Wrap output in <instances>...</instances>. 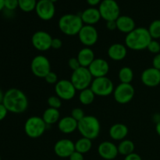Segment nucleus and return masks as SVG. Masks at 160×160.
I'll return each mask as SVG.
<instances>
[{"mask_svg": "<svg viewBox=\"0 0 160 160\" xmlns=\"http://www.w3.org/2000/svg\"><path fill=\"white\" fill-rule=\"evenodd\" d=\"M78 122L73 118L71 116H67L62 118L58 122V129L61 133L65 134H70L78 130Z\"/></svg>", "mask_w": 160, "mask_h": 160, "instance_id": "412c9836", "label": "nucleus"}, {"mask_svg": "<svg viewBox=\"0 0 160 160\" xmlns=\"http://www.w3.org/2000/svg\"><path fill=\"white\" fill-rule=\"evenodd\" d=\"M86 1L91 7H95L96 6H99L102 0H86Z\"/></svg>", "mask_w": 160, "mask_h": 160, "instance_id": "c03bdc74", "label": "nucleus"}, {"mask_svg": "<svg viewBox=\"0 0 160 160\" xmlns=\"http://www.w3.org/2000/svg\"><path fill=\"white\" fill-rule=\"evenodd\" d=\"M92 148V140L86 138H81L75 142V151L81 153V154H85L88 153Z\"/></svg>", "mask_w": 160, "mask_h": 160, "instance_id": "a878e982", "label": "nucleus"}, {"mask_svg": "<svg viewBox=\"0 0 160 160\" xmlns=\"http://www.w3.org/2000/svg\"><path fill=\"white\" fill-rule=\"evenodd\" d=\"M19 8L23 12H30L35 10L37 6V0H18Z\"/></svg>", "mask_w": 160, "mask_h": 160, "instance_id": "c756f323", "label": "nucleus"}, {"mask_svg": "<svg viewBox=\"0 0 160 160\" xmlns=\"http://www.w3.org/2000/svg\"><path fill=\"white\" fill-rule=\"evenodd\" d=\"M62 100L59 98L57 95H52V96L48 97L47 103L48 105V107L59 109L62 106Z\"/></svg>", "mask_w": 160, "mask_h": 160, "instance_id": "2f4dec72", "label": "nucleus"}, {"mask_svg": "<svg viewBox=\"0 0 160 160\" xmlns=\"http://www.w3.org/2000/svg\"><path fill=\"white\" fill-rule=\"evenodd\" d=\"M69 160H84V155L78 152L74 151L71 154V156L69 157Z\"/></svg>", "mask_w": 160, "mask_h": 160, "instance_id": "58836bf2", "label": "nucleus"}, {"mask_svg": "<svg viewBox=\"0 0 160 160\" xmlns=\"http://www.w3.org/2000/svg\"><path fill=\"white\" fill-rule=\"evenodd\" d=\"M135 93L134 88L131 84L120 83L115 87L113 91V98L119 104H127L133 99Z\"/></svg>", "mask_w": 160, "mask_h": 160, "instance_id": "9d476101", "label": "nucleus"}, {"mask_svg": "<svg viewBox=\"0 0 160 160\" xmlns=\"http://www.w3.org/2000/svg\"><path fill=\"white\" fill-rule=\"evenodd\" d=\"M74 151L75 143L70 139H60L54 145L55 154L62 159L69 158Z\"/></svg>", "mask_w": 160, "mask_h": 160, "instance_id": "2eb2a0df", "label": "nucleus"}, {"mask_svg": "<svg viewBox=\"0 0 160 160\" xmlns=\"http://www.w3.org/2000/svg\"><path fill=\"white\" fill-rule=\"evenodd\" d=\"M109 59L113 61H121L126 58L128 54V48L121 43L112 44L107 51Z\"/></svg>", "mask_w": 160, "mask_h": 160, "instance_id": "6ab92c4d", "label": "nucleus"}, {"mask_svg": "<svg viewBox=\"0 0 160 160\" xmlns=\"http://www.w3.org/2000/svg\"><path fill=\"white\" fill-rule=\"evenodd\" d=\"M90 88L95 96L100 97H106L112 95L115 88L112 81L107 77L94 78Z\"/></svg>", "mask_w": 160, "mask_h": 160, "instance_id": "0eeeda50", "label": "nucleus"}, {"mask_svg": "<svg viewBox=\"0 0 160 160\" xmlns=\"http://www.w3.org/2000/svg\"><path fill=\"white\" fill-rule=\"evenodd\" d=\"M152 67L160 70V53L156 54L152 59Z\"/></svg>", "mask_w": 160, "mask_h": 160, "instance_id": "ea45409f", "label": "nucleus"}, {"mask_svg": "<svg viewBox=\"0 0 160 160\" xmlns=\"http://www.w3.org/2000/svg\"><path fill=\"white\" fill-rule=\"evenodd\" d=\"M42 117L47 126L53 125L56 123H58L59 120H60V112H59V109L48 107V109L44 111Z\"/></svg>", "mask_w": 160, "mask_h": 160, "instance_id": "393cba45", "label": "nucleus"}, {"mask_svg": "<svg viewBox=\"0 0 160 160\" xmlns=\"http://www.w3.org/2000/svg\"><path fill=\"white\" fill-rule=\"evenodd\" d=\"M80 16L84 24L92 25V26L96 24L102 19L99 10L98 8L95 7L87 8L81 12Z\"/></svg>", "mask_w": 160, "mask_h": 160, "instance_id": "aec40b11", "label": "nucleus"}, {"mask_svg": "<svg viewBox=\"0 0 160 160\" xmlns=\"http://www.w3.org/2000/svg\"><path fill=\"white\" fill-rule=\"evenodd\" d=\"M102 19L106 21L117 20L120 16V9L116 0H102L98 6Z\"/></svg>", "mask_w": 160, "mask_h": 160, "instance_id": "6e6552de", "label": "nucleus"}, {"mask_svg": "<svg viewBox=\"0 0 160 160\" xmlns=\"http://www.w3.org/2000/svg\"><path fill=\"white\" fill-rule=\"evenodd\" d=\"M95 98V95L91 88L84 89L82 91H80L79 94V101L84 106H88L91 105L94 102Z\"/></svg>", "mask_w": 160, "mask_h": 160, "instance_id": "c85d7f7f", "label": "nucleus"}, {"mask_svg": "<svg viewBox=\"0 0 160 160\" xmlns=\"http://www.w3.org/2000/svg\"><path fill=\"white\" fill-rule=\"evenodd\" d=\"M62 42L60 38H52V41L51 48L58 50L59 49V48H62Z\"/></svg>", "mask_w": 160, "mask_h": 160, "instance_id": "4c0bfd02", "label": "nucleus"}, {"mask_svg": "<svg viewBox=\"0 0 160 160\" xmlns=\"http://www.w3.org/2000/svg\"><path fill=\"white\" fill-rule=\"evenodd\" d=\"M117 30L123 34H129L136 28L135 21L129 16H120L116 20Z\"/></svg>", "mask_w": 160, "mask_h": 160, "instance_id": "4be33fe9", "label": "nucleus"}, {"mask_svg": "<svg viewBox=\"0 0 160 160\" xmlns=\"http://www.w3.org/2000/svg\"><path fill=\"white\" fill-rule=\"evenodd\" d=\"M78 131L82 137L94 140L98 137L101 131V124L97 117L94 116H85L78 122Z\"/></svg>", "mask_w": 160, "mask_h": 160, "instance_id": "20e7f679", "label": "nucleus"}, {"mask_svg": "<svg viewBox=\"0 0 160 160\" xmlns=\"http://www.w3.org/2000/svg\"><path fill=\"white\" fill-rule=\"evenodd\" d=\"M31 70L33 74L38 78H45L51 70V63L47 57L38 55L33 58L31 62Z\"/></svg>", "mask_w": 160, "mask_h": 160, "instance_id": "1a4fd4ad", "label": "nucleus"}, {"mask_svg": "<svg viewBox=\"0 0 160 160\" xmlns=\"http://www.w3.org/2000/svg\"><path fill=\"white\" fill-rule=\"evenodd\" d=\"M5 9V0H0V12Z\"/></svg>", "mask_w": 160, "mask_h": 160, "instance_id": "de8ad7c7", "label": "nucleus"}, {"mask_svg": "<svg viewBox=\"0 0 160 160\" xmlns=\"http://www.w3.org/2000/svg\"><path fill=\"white\" fill-rule=\"evenodd\" d=\"M156 133L158 134V135H159L160 137V120L157 122V123H156Z\"/></svg>", "mask_w": 160, "mask_h": 160, "instance_id": "a18cd8bd", "label": "nucleus"}, {"mask_svg": "<svg viewBox=\"0 0 160 160\" xmlns=\"http://www.w3.org/2000/svg\"><path fill=\"white\" fill-rule=\"evenodd\" d=\"M55 92L56 95L64 101H69L74 98L76 95L77 89L72 84L70 80H59L55 84Z\"/></svg>", "mask_w": 160, "mask_h": 160, "instance_id": "9b49d317", "label": "nucleus"}, {"mask_svg": "<svg viewBox=\"0 0 160 160\" xmlns=\"http://www.w3.org/2000/svg\"><path fill=\"white\" fill-rule=\"evenodd\" d=\"M152 38L157 40L160 38V20H155L150 23L148 28Z\"/></svg>", "mask_w": 160, "mask_h": 160, "instance_id": "7c9ffc66", "label": "nucleus"}, {"mask_svg": "<svg viewBox=\"0 0 160 160\" xmlns=\"http://www.w3.org/2000/svg\"><path fill=\"white\" fill-rule=\"evenodd\" d=\"M78 35L81 43H82V45L85 47L89 48L95 45L98 39V31L92 25L84 24Z\"/></svg>", "mask_w": 160, "mask_h": 160, "instance_id": "ddd939ff", "label": "nucleus"}, {"mask_svg": "<svg viewBox=\"0 0 160 160\" xmlns=\"http://www.w3.org/2000/svg\"><path fill=\"white\" fill-rule=\"evenodd\" d=\"M93 79L88 69L82 67L73 71L70 77V81L77 91H82L90 88Z\"/></svg>", "mask_w": 160, "mask_h": 160, "instance_id": "423d86ee", "label": "nucleus"}, {"mask_svg": "<svg viewBox=\"0 0 160 160\" xmlns=\"http://www.w3.org/2000/svg\"><path fill=\"white\" fill-rule=\"evenodd\" d=\"M93 78L106 77L109 71V64L102 58H97L88 67Z\"/></svg>", "mask_w": 160, "mask_h": 160, "instance_id": "dca6fc26", "label": "nucleus"}, {"mask_svg": "<svg viewBox=\"0 0 160 160\" xmlns=\"http://www.w3.org/2000/svg\"><path fill=\"white\" fill-rule=\"evenodd\" d=\"M18 7V0H5V9L6 10L14 11Z\"/></svg>", "mask_w": 160, "mask_h": 160, "instance_id": "f704fd0d", "label": "nucleus"}, {"mask_svg": "<svg viewBox=\"0 0 160 160\" xmlns=\"http://www.w3.org/2000/svg\"><path fill=\"white\" fill-rule=\"evenodd\" d=\"M2 104L8 112L21 114L28 108V98L23 92L18 88H10L5 92Z\"/></svg>", "mask_w": 160, "mask_h": 160, "instance_id": "f257e3e1", "label": "nucleus"}, {"mask_svg": "<svg viewBox=\"0 0 160 160\" xmlns=\"http://www.w3.org/2000/svg\"><path fill=\"white\" fill-rule=\"evenodd\" d=\"M118 78L120 81V83L131 84L133 79H134V72L131 67H123L119 70Z\"/></svg>", "mask_w": 160, "mask_h": 160, "instance_id": "cd10ccee", "label": "nucleus"}, {"mask_svg": "<svg viewBox=\"0 0 160 160\" xmlns=\"http://www.w3.org/2000/svg\"><path fill=\"white\" fill-rule=\"evenodd\" d=\"M35 12L38 17L44 21L51 20L56 13L55 3L49 0H38L35 8Z\"/></svg>", "mask_w": 160, "mask_h": 160, "instance_id": "4468645a", "label": "nucleus"}, {"mask_svg": "<svg viewBox=\"0 0 160 160\" xmlns=\"http://www.w3.org/2000/svg\"><path fill=\"white\" fill-rule=\"evenodd\" d=\"M141 81L147 87H156L160 84V70L154 67L145 69L141 75Z\"/></svg>", "mask_w": 160, "mask_h": 160, "instance_id": "f3484780", "label": "nucleus"}, {"mask_svg": "<svg viewBox=\"0 0 160 160\" xmlns=\"http://www.w3.org/2000/svg\"><path fill=\"white\" fill-rule=\"evenodd\" d=\"M106 28H107L109 31H113L117 29V23H116V20H110V21H106Z\"/></svg>", "mask_w": 160, "mask_h": 160, "instance_id": "79ce46f5", "label": "nucleus"}, {"mask_svg": "<svg viewBox=\"0 0 160 160\" xmlns=\"http://www.w3.org/2000/svg\"><path fill=\"white\" fill-rule=\"evenodd\" d=\"M47 124L42 117L33 116L29 117L24 123V132L30 138L36 139L42 137L45 132Z\"/></svg>", "mask_w": 160, "mask_h": 160, "instance_id": "39448f33", "label": "nucleus"}, {"mask_svg": "<svg viewBox=\"0 0 160 160\" xmlns=\"http://www.w3.org/2000/svg\"><path fill=\"white\" fill-rule=\"evenodd\" d=\"M109 137L114 141L124 140L128 134V128L121 123H114L110 127L109 131Z\"/></svg>", "mask_w": 160, "mask_h": 160, "instance_id": "5701e85b", "label": "nucleus"}, {"mask_svg": "<svg viewBox=\"0 0 160 160\" xmlns=\"http://www.w3.org/2000/svg\"><path fill=\"white\" fill-rule=\"evenodd\" d=\"M124 160H142V157L137 153H131L128 156H125Z\"/></svg>", "mask_w": 160, "mask_h": 160, "instance_id": "37998d69", "label": "nucleus"}, {"mask_svg": "<svg viewBox=\"0 0 160 160\" xmlns=\"http://www.w3.org/2000/svg\"><path fill=\"white\" fill-rule=\"evenodd\" d=\"M4 95H5V92H3V91L0 88V104H2V103L3 102Z\"/></svg>", "mask_w": 160, "mask_h": 160, "instance_id": "49530a36", "label": "nucleus"}, {"mask_svg": "<svg viewBox=\"0 0 160 160\" xmlns=\"http://www.w3.org/2000/svg\"><path fill=\"white\" fill-rule=\"evenodd\" d=\"M8 112H8L7 109L5 107L4 105H3L2 103L0 104V121H2V120H3L6 118Z\"/></svg>", "mask_w": 160, "mask_h": 160, "instance_id": "a19ab883", "label": "nucleus"}, {"mask_svg": "<svg viewBox=\"0 0 160 160\" xmlns=\"http://www.w3.org/2000/svg\"><path fill=\"white\" fill-rule=\"evenodd\" d=\"M0 160H2V158H1V156H0Z\"/></svg>", "mask_w": 160, "mask_h": 160, "instance_id": "8fccbe9b", "label": "nucleus"}, {"mask_svg": "<svg viewBox=\"0 0 160 160\" xmlns=\"http://www.w3.org/2000/svg\"><path fill=\"white\" fill-rule=\"evenodd\" d=\"M68 66L70 69H71L73 71L78 70V68L81 67V65H80V62L78 61V58L77 57H72L70 58L68 60Z\"/></svg>", "mask_w": 160, "mask_h": 160, "instance_id": "e433bc0d", "label": "nucleus"}, {"mask_svg": "<svg viewBox=\"0 0 160 160\" xmlns=\"http://www.w3.org/2000/svg\"><path fill=\"white\" fill-rule=\"evenodd\" d=\"M84 25L81 16L78 14H64L58 21L59 31L67 36L78 35Z\"/></svg>", "mask_w": 160, "mask_h": 160, "instance_id": "7ed1b4c3", "label": "nucleus"}, {"mask_svg": "<svg viewBox=\"0 0 160 160\" xmlns=\"http://www.w3.org/2000/svg\"><path fill=\"white\" fill-rule=\"evenodd\" d=\"M70 116H71L74 120H76L77 121L79 122L80 120H82L86 115L84 114V110H83L81 108H74V109H72L71 115Z\"/></svg>", "mask_w": 160, "mask_h": 160, "instance_id": "72a5a7b5", "label": "nucleus"}, {"mask_svg": "<svg viewBox=\"0 0 160 160\" xmlns=\"http://www.w3.org/2000/svg\"><path fill=\"white\" fill-rule=\"evenodd\" d=\"M152 40L148 28H136L125 37V45L133 51L147 49L148 45Z\"/></svg>", "mask_w": 160, "mask_h": 160, "instance_id": "f03ea898", "label": "nucleus"}, {"mask_svg": "<svg viewBox=\"0 0 160 160\" xmlns=\"http://www.w3.org/2000/svg\"><path fill=\"white\" fill-rule=\"evenodd\" d=\"M49 1H51L52 2H53V3H55V2H56L58 1V0H49Z\"/></svg>", "mask_w": 160, "mask_h": 160, "instance_id": "09e8293b", "label": "nucleus"}, {"mask_svg": "<svg viewBox=\"0 0 160 160\" xmlns=\"http://www.w3.org/2000/svg\"><path fill=\"white\" fill-rule=\"evenodd\" d=\"M98 153L100 157L106 160H112L117 157L118 148L112 142L105 141L101 142L98 147Z\"/></svg>", "mask_w": 160, "mask_h": 160, "instance_id": "a211bd4d", "label": "nucleus"}, {"mask_svg": "<svg viewBox=\"0 0 160 160\" xmlns=\"http://www.w3.org/2000/svg\"><path fill=\"white\" fill-rule=\"evenodd\" d=\"M77 58L79 61L81 67L88 68L90 64L95 60V52L89 47H84L78 52Z\"/></svg>", "mask_w": 160, "mask_h": 160, "instance_id": "b1692460", "label": "nucleus"}, {"mask_svg": "<svg viewBox=\"0 0 160 160\" xmlns=\"http://www.w3.org/2000/svg\"><path fill=\"white\" fill-rule=\"evenodd\" d=\"M46 81V83L49 84H56V83L59 81L58 80V76L55 72L53 71H50L48 74L45 76V78H44Z\"/></svg>", "mask_w": 160, "mask_h": 160, "instance_id": "c9c22d12", "label": "nucleus"}, {"mask_svg": "<svg viewBox=\"0 0 160 160\" xmlns=\"http://www.w3.org/2000/svg\"><path fill=\"white\" fill-rule=\"evenodd\" d=\"M117 148H118L119 154L127 156L131 153H134L135 146H134V144L132 141L124 139L120 142Z\"/></svg>", "mask_w": 160, "mask_h": 160, "instance_id": "bb28decb", "label": "nucleus"}, {"mask_svg": "<svg viewBox=\"0 0 160 160\" xmlns=\"http://www.w3.org/2000/svg\"><path fill=\"white\" fill-rule=\"evenodd\" d=\"M147 49L151 53L156 55L160 53V44L157 40H155L152 39L151 41V42L149 43V45H148V48Z\"/></svg>", "mask_w": 160, "mask_h": 160, "instance_id": "473e14b6", "label": "nucleus"}, {"mask_svg": "<svg viewBox=\"0 0 160 160\" xmlns=\"http://www.w3.org/2000/svg\"><path fill=\"white\" fill-rule=\"evenodd\" d=\"M53 38L51 34L45 31H38L31 37L33 47L38 51L46 52L51 48L52 41Z\"/></svg>", "mask_w": 160, "mask_h": 160, "instance_id": "f8f14e48", "label": "nucleus"}]
</instances>
